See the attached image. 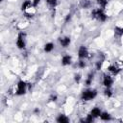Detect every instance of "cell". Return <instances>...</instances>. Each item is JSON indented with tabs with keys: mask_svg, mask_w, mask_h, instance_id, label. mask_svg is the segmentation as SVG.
Masks as SVG:
<instances>
[{
	"mask_svg": "<svg viewBox=\"0 0 123 123\" xmlns=\"http://www.w3.org/2000/svg\"><path fill=\"white\" fill-rule=\"evenodd\" d=\"M17 45H18V47L20 48V49H22V48L25 47V43H24V41H23V40H22L21 35H19V37H18V41H17Z\"/></svg>",
	"mask_w": 123,
	"mask_h": 123,
	"instance_id": "8992f818",
	"label": "cell"
},
{
	"mask_svg": "<svg viewBox=\"0 0 123 123\" xmlns=\"http://www.w3.org/2000/svg\"><path fill=\"white\" fill-rule=\"evenodd\" d=\"M100 117H101L103 120H110V119H111V116H110V114H107V113H104V114H102L100 115Z\"/></svg>",
	"mask_w": 123,
	"mask_h": 123,
	"instance_id": "7c38bea8",
	"label": "cell"
},
{
	"mask_svg": "<svg viewBox=\"0 0 123 123\" xmlns=\"http://www.w3.org/2000/svg\"><path fill=\"white\" fill-rule=\"evenodd\" d=\"M106 94L110 96V95H111V91H110V90H106Z\"/></svg>",
	"mask_w": 123,
	"mask_h": 123,
	"instance_id": "44dd1931",
	"label": "cell"
},
{
	"mask_svg": "<svg viewBox=\"0 0 123 123\" xmlns=\"http://www.w3.org/2000/svg\"><path fill=\"white\" fill-rule=\"evenodd\" d=\"M92 117H93V116H92L91 114H90V115H88L86 121H87V122H91V121H92V119H93V118H92Z\"/></svg>",
	"mask_w": 123,
	"mask_h": 123,
	"instance_id": "e0dca14e",
	"label": "cell"
},
{
	"mask_svg": "<svg viewBox=\"0 0 123 123\" xmlns=\"http://www.w3.org/2000/svg\"><path fill=\"white\" fill-rule=\"evenodd\" d=\"M104 86H106L107 88H110L112 85H113V80L110 76H105V78H104Z\"/></svg>",
	"mask_w": 123,
	"mask_h": 123,
	"instance_id": "5b68a950",
	"label": "cell"
},
{
	"mask_svg": "<svg viewBox=\"0 0 123 123\" xmlns=\"http://www.w3.org/2000/svg\"><path fill=\"white\" fill-rule=\"evenodd\" d=\"M91 115L93 116V117H98V116H100V115H101L100 110L98 109V108H94V109L91 111Z\"/></svg>",
	"mask_w": 123,
	"mask_h": 123,
	"instance_id": "52a82bcc",
	"label": "cell"
},
{
	"mask_svg": "<svg viewBox=\"0 0 123 123\" xmlns=\"http://www.w3.org/2000/svg\"><path fill=\"white\" fill-rule=\"evenodd\" d=\"M80 66H81V67H84V66H85V63H84V62H82V61L80 62Z\"/></svg>",
	"mask_w": 123,
	"mask_h": 123,
	"instance_id": "ffe728a7",
	"label": "cell"
},
{
	"mask_svg": "<svg viewBox=\"0 0 123 123\" xmlns=\"http://www.w3.org/2000/svg\"><path fill=\"white\" fill-rule=\"evenodd\" d=\"M78 54H79L80 58H85V57L88 56V50H87V48L85 47V46H81L80 49H79Z\"/></svg>",
	"mask_w": 123,
	"mask_h": 123,
	"instance_id": "277c9868",
	"label": "cell"
},
{
	"mask_svg": "<svg viewBox=\"0 0 123 123\" xmlns=\"http://www.w3.org/2000/svg\"><path fill=\"white\" fill-rule=\"evenodd\" d=\"M56 99H57V97H56V96H53V97L51 98V101H55Z\"/></svg>",
	"mask_w": 123,
	"mask_h": 123,
	"instance_id": "7402d4cb",
	"label": "cell"
},
{
	"mask_svg": "<svg viewBox=\"0 0 123 123\" xmlns=\"http://www.w3.org/2000/svg\"><path fill=\"white\" fill-rule=\"evenodd\" d=\"M25 88H26V84L25 82L23 81H20L18 85V91H17V93L18 95H21L23 93H25Z\"/></svg>",
	"mask_w": 123,
	"mask_h": 123,
	"instance_id": "7a4b0ae2",
	"label": "cell"
},
{
	"mask_svg": "<svg viewBox=\"0 0 123 123\" xmlns=\"http://www.w3.org/2000/svg\"><path fill=\"white\" fill-rule=\"evenodd\" d=\"M97 2H98L102 7H105L106 4L108 3V0H97Z\"/></svg>",
	"mask_w": 123,
	"mask_h": 123,
	"instance_id": "5bb4252c",
	"label": "cell"
},
{
	"mask_svg": "<svg viewBox=\"0 0 123 123\" xmlns=\"http://www.w3.org/2000/svg\"><path fill=\"white\" fill-rule=\"evenodd\" d=\"M109 69H110V71H112V72H114V73H117V72H118V70H116L117 68H115V67H114V66H111Z\"/></svg>",
	"mask_w": 123,
	"mask_h": 123,
	"instance_id": "9a60e30c",
	"label": "cell"
},
{
	"mask_svg": "<svg viewBox=\"0 0 123 123\" xmlns=\"http://www.w3.org/2000/svg\"><path fill=\"white\" fill-rule=\"evenodd\" d=\"M53 47H54V45H53V43H47L45 45V47H44V50L46 51V52H50L52 49H53Z\"/></svg>",
	"mask_w": 123,
	"mask_h": 123,
	"instance_id": "8fae6325",
	"label": "cell"
},
{
	"mask_svg": "<svg viewBox=\"0 0 123 123\" xmlns=\"http://www.w3.org/2000/svg\"><path fill=\"white\" fill-rule=\"evenodd\" d=\"M96 96V91L95 90H87L84 91L82 94V99L83 100H90Z\"/></svg>",
	"mask_w": 123,
	"mask_h": 123,
	"instance_id": "6da1fadb",
	"label": "cell"
},
{
	"mask_svg": "<svg viewBox=\"0 0 123 123\" xmlns=\"http://www.w3.org/2000/svg\"><path fill=\"white\" fill-rule=\"evenodd\" d=\"M56 1H57V0H47V2H48L50 5H52V6H54V5L56 4Z\"/></svg>",
	"mask_w": 123,
	"mask_h": 123,
	"instance_id": "2e32d148",
	"label": "cell"
},
{
	"mask_svg": "<svg viewBox=\"0 0 123 123\" xmlns=\"http://www.w3.org/2000/svg\"><path fill=\"white\" fill-rule=\"evenodd\" d=\"M58 121H59L60 123H67V122H68V118L66 117L65 115H60V116L58 117Z\"/></svg>",
	"mask_w": 123,
	"mask_h": 123,
	"instance_id": "30bf717a",
	"label": "cell"
},
{
	"mask_svg": "<svg viewBox=\"0 0 123 123\" xmlns=\"http://www.w3.org/2000/svg\"><path fill=\"white\" fill-rule=\"evenodd\" d=\"M39 2H40V0H34V3H33V5H34V6H37Z\"/></svg>",
	"mask_w": 123,
	"mask_h": 123,
	"instance_id": "d6986e66",
	"label": "cell"
},
{
	"mask_svg": "<svg viewBox=\"0 0 123 123\" xmlns=\"http://www.w3.org/2000/svg\"><path fill=\"white\" fill-rule=\"evenodd\" d=\"M60 40H61V43H62V45H63L64 47H66V46H67V45L69 44V42H70V39H69V38L61 39Z\"/></svg>",
	"mask_w": 123,
	"mask_h": 123,
	"instance_id": "ba28073f",
	"label": "cell"
},
{
	"mask_svg": "<svg viewBox=\"0 0 123 123\" xmlns=\"http://www.w3.org/2000/svg\"><path fill=\"white\" fill-rule=\"evenodd\" d=\"M31 5V2L30 1H26V2H24L23 4H22V10H25V9H27L29 6Z\"/></svg>",
	"mask_w": 123,
	"mask_h": 123,
	"instance_id": "4fadbf2b",
	"label": "cell"
},
{
	"mask_svg": "<svg viewBox=\"0 0 123 123\" xmlns=\"http://www.w3.org/2000/svg\"><path fill=\"white\" fill-rule=\"evenodd\" d=\"M71 63V57L69 56H65L63 58V65L66 66V65H69Z\"/></svg>",
	"mask_w": 123,
	"mask_h": 123,
	"instance_id": "9c48e42d",
	"label": "cell"
},
{
	"mask_svg": "<svg viewBox=\"0 0 123 123\" xmlns=\"http://www.w3.org/2000/svg\"><path fill=\"white\" fill-rule=\"evenodd\" d=\"M75 80H76L77 82H79V80H80V75H79V74L75 76Z\"/></svg>",
	"mask_w": 123,
	"mask_h": 123,
	"instance_id": "ac0fdd59",
	"label": "cell"
},
{
	"mask_svg": "<svg viewBox=\"0 0 123 123\" xmlns=\"http://www.w3.org/2000/svg\"><path fill=\"white\" fill-rule=\"evenodd\" d=\"M93 15L94 17H96L99 20H101V21H104L105 19H106V15L100 11V10H97V11H95L94 13H93Z\"/></svg>",
	"mask_w": 123,
	"mask_h": 123,
	"instance_id": "3957f363",
	"label": "cell"
}]
</instances>
